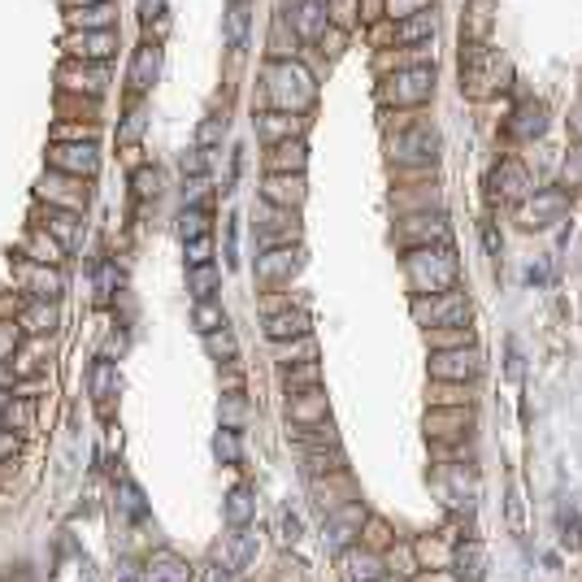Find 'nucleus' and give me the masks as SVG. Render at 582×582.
I'll return each instance as SVG.
<instances>
[{"label":"nucleus","instance_id":"17","mask_svg":"<svg viewBox=\"0 0 582 582\" xmlns=\"http://www.w3.org/2000/svg\"><path fill=\"white\" fill-rule=\"evenodd\" d=\"M269 340H300V335H309V314L305 309H296V314H278V317H269Z\"/></svg>","mask_w":582,"mask_h":582},{"label":"nucleus","instance_id":"35","mask_svg":"<svg viewBox=\"0 0 582 582\" xmlns=\"http://www.w3.org/2000/svg\"><path fill=\"white\" fill-rule=\"evenodd\" d=\"M170 569H174V560L161 557L157 565H148V582H187V574H170Z\"/></svg>","mask_w":582,"mask_h":582},{"label":"nucleus","instance_id":"4","mask_svg":"<svg viewBox=\"0 0 582 582\" xmlns=\"http://www.w3.org/2000/svg\"><path fill=\"white\" fill-rule=\"evenodd\" d=\"M500 74H505V61H500V52L496 49H474L469 57L461 61V78L483 96V92H491L496 83H500Z\"/></svg>","mask_w":582,"mask_h":582},{"label":"nucleus","instance_id":"33","mask_svg":"<svg viewBox=\"0 0 582 582\" xmlns=\"http://www.w3.org/2000/svg\"><path fill=\"white\" fill-rule=\"evenodd\" d=\"M144 122H148V114H144V109H131V114H126V122H122V131H118V140H122V144H131V140H140V131H144Z\"/></svg>","mask_w":582,"mask_h":582},{"label":"nucleus","instance_id":"36","mask_svg":"<svg viewBox=\"0 0 582 582\" xmlns=\"http://www.w3.org/2000/svg\"><path fill=\"white\" fill-rule=\"evenodd\" d=\"M214 448H218L222 461H240V439H235V431H231V426L218 435V443H214Z\"/></svg>","mask_w":582,"mask_h":582},{"label":"nucleus","instance_id":"21","mask_svg":"<svg viewBox=\"0 0 582 582\" xmlns=\"http://www.w3.org/2000/svg\"><path fill=\"white\" fill-rule=\"evenodd\" d=\"M513 118H517V122H513V135H539V131L548 126V122H543V118H548V109L531 100V105H522Z\"/></svg>","mask_w":582,"mask_h":582},{"label":"nucleus","instance_id":"5","mask_svg":"<svg viewBox=\"0 0 582 582\" xmlns=\"http://www.w3.org/2000/svg\"><path fill=\"white\" fill-rule=\"evenodd\" d=\"M413 314H417V322H431V326H461L469 317V305H465V296L448 291V296H435V300H417Z\"/></svg>","mask_w":582,"mask_h":582},{"label":"nucleus","instance_id":"46","mask_svg":"<svg viewBox=\"0 0 582 582\" xmlns=\"http://www.w3.org/2000/svg\"><path fill=\"white\" fill-rule=\"evenodd\" d=\"M78 5H105V0H78Z\"/></svg>","mask_w":582,"mask_h":582},{"label":"nucleus","instance_id":"43","mask_svg":"<svg viewBox=\"0 0 582 582\" xmlns=\"http://www.w3.org/2000/svg\"><path fill=\"white\" fill-rule=\"evenodd\" d=\"M326 9H335V23H352V9H357V0H331Z\"/></svg>","mask_w":582,"mask_h":582},{"label":"nucleus","instance_id":"3","mask_svg":"<svg viewBox=\"0 0 582 582\" xmlns=\"http://www.w3.org/2000/svg\"><path fill=\"white\" fill-rule=\"evenodd\" d=\"M409 274L422 291H439L457 278V261H452V252H443V248H439V252L422 248L417 257H409Z\"/></svg>","mask_w":582,"mask_h":582},{"label":"nucleus","instance_id":"19","mask_svg":"<svg viewBox=\"0 0 582 582\" xmlns=\"http://www.w3.org/2000/svg\"><path fill=\"white\" fill-rule=\"evenodd\" d=\"M243 40H248V0H235L226 9V44L243 49Z\"/></svg>","mask_w":582,"mask_h":582},{"label":"nucleus","instance_id":"6","mask_svg":"<svg viewBox=\"0 0 582 582\" xmlns=\"http://www.w3.org/2000/svg\"><path fill=\"white\" fill-rule=\"evenodd\" d=\"M61 49L70 57H78V61H105L109 52L118 49V35L114 31H74V35L61 40Z\"/></svg>","mask_w":582,"mask_h":582},{"label":"nucleus","instance_id":"7","mask_svg":"<svg viewBox=\"0 0 582 582\" xmlns=\"http://www.w3.org/2000/svg\"><path fill=\"white\" fill-rule=\"evenodd\" d=\"M391 152H396L400 161H435L439 135L431 126H409V131H400V135L391 140Z\"/></svg>","mask_w":582,"mask_h":582},{"label":"nucleus","instance_id":"8","mask_svg":"<svg viewBox=\"0 0 582 582\" xmlns=\"http://www.w3.org/2000/svg\"><path fill=\"white\" fill-rule=\"evenodd\" d=\"M52 166H57V174H96L100 157H96V144H57L52 148Z\"/></svg>","mask_w":582,"mask_h":582},{"label":"nucleus","instance_id":"29","mask_svg":"<svg viewBox=\"0 0 582 582\" xmlns=\"http://www.w3.org/2000/svg\"><path fill=\"white\" fill-rule=\"evenodd\" d=\"M205 209H183V218H178V235H183V243L187 240H200L205 235Z\"/></svg>","mask_w":582,"mask_h":582},{"label":"nucleus","instance_id":"38","mask_svg":"<svg viewBox=\"0 0 582 582\" xmlns=\"http://www.w3.org/2000/svg\"><path fill=\"white\" fill-rule=\"evenodd\" d=\"M135 196H140V200L157 196V170H140V174H135Z\"/></svg>","mask_w":582,"mask_h":582},{"label":"nucleus","instance_id":"13","mask_svg":"<svg viewBox=\"0 0 582 582\" xmlns=\"http://www.w3.org/2000/svg\"><path fill=\"white\" fill-rule=\"evenodd\" d=\"M305 161H309V152H305L300 140H283V144H274V152H269V170L274 174H300Z\"/></svg>","mask_w":582,"mask_h":582},{"label":"nucleus","instance_id":"40","mask_svg":"<svg viewBox=\"0 0 582 582\" xmlns=\"http://www.w3.org/2000/svg\"><path fill=\"white\" fill-rule=\"evenodd\" d=\"M140 14H144V26H152V18L161 23L166 18V0H140Z\"/></svg>","mask_w":582,"mask_h":582},{"label":"nucleus","instance_id":"41","mask_svg":"<svg viewBox=\"0 0 582 582\" xmlns=\"http://www.w3.org/2000/svg\"><path fill=\"white\" fill-rule=\"evenodd\" d=\"M252 548H257V534H248V531H243L240 539H235V565H243V560L252 557Z\"/></svg>","mask_w":582,"mask_h":582},{"label":"nucleus","instance_id":"9","mask_svg":"<svg viewBox=\"0 0 582 582\" xmlns=\"http://www.w3.org/2000/svg\"><path fill=\"white\" fill-rule=\"evenodd\" d=\"M291 26L300 40H322L326 26H331V14H326V0H300L291 9Z\"/></svg>","mask_w":582,"mask_h":582},{"label":"nucleus","instance_id":"32","mask_svg":"<svg viewBox=\"0 0 582 582\" xmlns=\"http://www.w3.org/2000/svg\"><path fill=\"white\" fill-rule=\"evenodd\" d=\"M26 326H31L35 335H44V331H52V326H57V314H52V309H44V305H35V309H26Z\"/></svg>","mask_w":582,"mask_h":582},{"label":"nucleus","instance_id":"28","mask_svg":"<svg viewBox=\"0 0 582 582\" xmlns=\"http://www.w3.org/2000/svg\"><path fill=\"white\" fill-rule=\"evenodd\" d=\"M118 383V365L114 361H96V369H92V396H109V387Z\"/></svg>","mask_w":582,"mask_h":582},{"label":"nucleus","instance_id":"22","mask_svg":"<svg viewBox=\"0 0 582 582\" xmlns=\"http://www.w3.org/2000/svg\"><path fill=\"white\" fill-rule=\"evenodd\" d=\"M296 131H300V118H296V114H283V109H278V114H266V118H261V135L278 140V144L291 140Z\"/></svg>","mask_w":582,"mask_h":582},{"label":"nucleus","instance_id":"27","mask_svg":"<svg viewBox=\"0 0 582 582\" xmlns=\"http://www.w3.org/2000/svg\"><path fill=\"white\" fill-rule=\"evenodd\" d=\"M218 326H226L222 309L218 305H209V300H200V305H196V331H200V335H209V331H218Z\"/></svg>","mask_w":582,"mask_h":582},{"label":"nucleus","instance_id":"31","mask_svg":"<svg viewBox=\"0 0 582 582\" xmlns=\"http://www.w3.org/2000/svg\"><path fill=\"white\" fill-rule=\"evenodd\" d=\"M248 513H252V491L248 487H240V491H231V505H226V517L240 526V522H248Z\"/></svg>","mask_w":582,"mask_h":582},{"label":"nucleus","instance_id":"18","mask_svg":"<svg viewBox=\"0 0 582 582\" xmlns=\"http://www.w3.org/2000/svg\"><path fill=\"white\" fill-rule=\"evenodd\" d=\"M439 378H461V374H478V352H452V357H435Z\"/></svg>","mask_w":582,"mask_h":582},{"label":"nucleus","instance_id":"39","mask_svg":"<svg viewBox=\"0 0 582 582\" xmlns=\"http://www.w3.org/2000/svg\"><path fill=\"white\" fill-rule=\"evenodd\" d=\"M122 496H126V509H131V517H144V496H140V487L126 483V487H122Z\"/></svg>","mask_w":582,"mask_h":582},{"label":"nucleus","instance_id":"47","mask_svg":"<svg viewBox=\"0 0 582 582\" xmlns=\"http://www.w3.org/2000/svg\"><path fill=\"white\" fill-rule=\"evenodd\" d=\"M578 135H582V114H578Z\"/></svg>","mask_w":582,"mask_h":582},{"label":"nucleus","instance_id":"34","mask_svg":"<svg viewBox=\"0 0 582 582\" xmlns=\"http://www.w3.org/2000/svg\"><path fill=\"white\" fill-rule=\"evenodd\" d=\"M209 257H214V243H209V235L187 240V266H209Z\"/></svg>","mask_w":582,"mask_h":582},{"label":"nucleus","instance_id":"26","mask_svg":"<svg viewBox=\"0 0 582 582\" xmlns=\"http://www.w3.org/2000/svg\"><path fill=\"white\" fill-rule=\"evenodd\" d=\"M222 135H226V118H205L200 122V131H196V148H218L222 144Z\"/></svg>","mask_w":582,"mask_h":582},{"label":"nucleus","instance_id":"23","mask_svg":"<svg viewBox=\"0 0 582 582\" xmlns=\"http://www.w3.org/2000/svg\"><path fill=\"white\" fill-rule=\"evenodd\" d=\"M26 283H31V291H35L40 300H49V296H61V274H52V269L26 266Z\"/></svg>","mask_w":582,"mask_h":582},{"label":"nucleus","instance_id":"1","mask_svg":"<svg viewBox=\"0 0 582 582\" xmlns=\"http://www.w3.org/2000/svg\"><path fill=\"white\" fill-rule=\"evenodd\" d=\"M266 83H269V100H274L283 114H300V109H309L317 96L314 74L305 70L300 61H274L266 70Z\"/></svg>","mask_w":582,"mask_h":582},{"label":"nucleus","instance_id":"25","mask_svg":"<svg viewBox=\"0 0 582 582\" xmlns=\"http://www.w3.org/2000/svg\"><path fill=\"white\" fill-rule=\"evenodd\" d=\"M187 287H192L196 305H200V300H209V296H214V287H218V269H214V266H192Z\"/></svg>","mask_w":582,"mask_h":582},{"label":"nucleus","instance_id":"45","mask_svg":"<svg viewBox=\"0 0 582 582\" xmlns=\"http://www.w3.org/2000/svg\"><path fill=\"white\" fill-rule=\"evenodd\" d=\"M122 582H135V565H122Z\"/></svg>","mask_w":582,"mask_h":582},{"label":"nucleus","instance_id":"11","mask_svg":"<svg viewBox=\"0 0 582 582\" xmlns=\"http://www.w3.org/2000/svg\"><path fill=\"white\" fill-rule=\"evenodd\" d=\"M266 200L269 205H283V209L300 205V200H305V174H269Z\"/></svg>","mask_w":582,"mask_h":582},{"label":"nucleus","instance_id":"10","mask_svg":"<svg viewBox=\"0 0 582 582\" xmlns=\"http://www.w3.org/2000/svg\"><path fill=\"white\" fill-rule=\"evenodd\" d=\"M114 23H118V5H114V0L70 9V26H74V31H114Z\"/></svg>","mask_w":582,"mask_h":582},{"label":"nucleus","instance_id":"44","mask_svg":"<svg viewBox=\"0 0 582 582\" xmlns=\"http://www.w3.org/2000/svg\"><path fill=\"white\" fill-rule=\"evenodd\" d=\"M483 240H487V252H491V257H500V240H496V231H491V222H487V226H483Z\"/></svg>","mask_w":582,"mask_h":582},{"label":"nucleus","instance_id":"42","mask_svg":"<svg viewBox=\"0 0 582 582\" xmlns=\"http://www.w3.org/2000/svg\"><path fill=\"white\" fill-rule=\"evenodd\" d=\"M578 178H582V148H578V152H569V161H565V183L574 187Z\"/></svg>","mask_w":582,"mask_h":582},{"label":"nucleus","instance_id":"16","mask_svg":"<svg viewBox=\"0 0 582 582\" xmlns=\"http://www.w3.org/2000/svg\"><path fill=\"white\" fill-rule=\"evenodd\" d=\"M560 209H565V192H543L534 205H526V226H548V222L557 218Z\"/></svg>","mask_w":582,"mask_h":582},{"label":"nucleus","instance_id":"37","mask_svg":"<svg viewBox=\"0 0 582 582\" xmlns=\"http://www.w3.org/2000/svg\"><path fill=\"white\" fill-rule=\"evenodd\" d=\"M205 340H209V352H214V357H235V340H231L226 331H209Z\"/></svg>","mask_w":582,"mask_h":582},{"label":"nucleus","instance_id":"14","mask_svg":"<svg viewBox=\"0 0 582 582\" xmlns=\"http://www.w3.org/2000/svg\"><path fill=\"white\" fill-rule=\"evenodd\" d=\"M61 78H66V87H74V92H83V87H87L92 96H96L100 87L109 83L105 66H92V61H87V66H66V70H61Z\"/></svg>","mask_w":582,"mask_h":582},{"label":"nucleus","instance_id":"2","mask_svg":"<svg viewBox=\"0 0 582 582\" xmlns=\"http://www.w3.org/2000/svg\"><path fill=\"white\" fill-rule=\"evenodd\" d=\"M431 92H435V66H409L383 83L387 105H422V100H431Z\"/></svg>","mask_w":582,"mask_h":582},{"label":"nucleus","instance_id":"24","mask_svg":"<svg viewBox=\"0 0 582 582\" xmlns=\"http://www.w3.org/2000/svg\"><path fill=\"white\" fill-rule=\"evenodd\" d=\"M74 214L70 209H57V214H49V222H44V226H52V235H57V243H61V248H74V235H78V226H74Z\"/></svg>","mask_w":582,"mask_h":582},{"label":"nucleus","instance_id":"20","mask_svg":"<svg viewBox=\"0 0 582 582\" xmlns=\"http://www.w3.org/2000/svg\"><path fill=\"white\" fill-rule=\"evenodd\" d=\"M431 35H435V18H431V14L405 18V23L396 26V40H405V44H422V40H431Z\"/></svg>","mask_w":582,"mask_h":582},{"label":"nucleus","instance_id":"15","mask_svg":"<svg viewBox=\"0 0 582 582\" xmlns=\"http://www.w3.org/2000/svg\"><path fill=\"white\" fill-rule=\"evenodd\" d=\"M296 269H300V248H278L257 266V274L261 278H291Z\"/></svg>","mask_w":582,"mask_h":582},{"label":"nucleus","instance_id":"12","mask_svg":"<svg viewBox=\"0 0 582 582\" xmlns=\"http://www.w3.org/2000/svg\"><path fill=\"white\" fill-rule=\"evenodd\" d=\"M157 70H161V49H157V44H144V49L135 52V61H131V87H135V92H148Z\"/></svg>","mask_w":582,"mask_h":582},{"label":"nucleus","instance_id":"30","mask_svg":"<svg viewBox=\"0 0 582 582\" xmlns=\"http://www.w3.org/2000/svg\"><path fill=\"white\" fill-rule=\"evenodd\" d=\"M431 5H435V0H387V9H391V18H396V23L417 18V14H431Z\"/></svg>","mask_w":582,"mask_h":582},{"label":"nucleus","instance_id":"48","mask_svg":"<svg viewBox=\"0 0 582 582\" xmlns=\"http://www.w3.org/2000/svg\"><path fill=\"white\" fill-rule=\"evenodd\" d=\"M0 400H5V396H0Z\"/></svg>","mask_w":582,"mask_h":582}]
</instances>
